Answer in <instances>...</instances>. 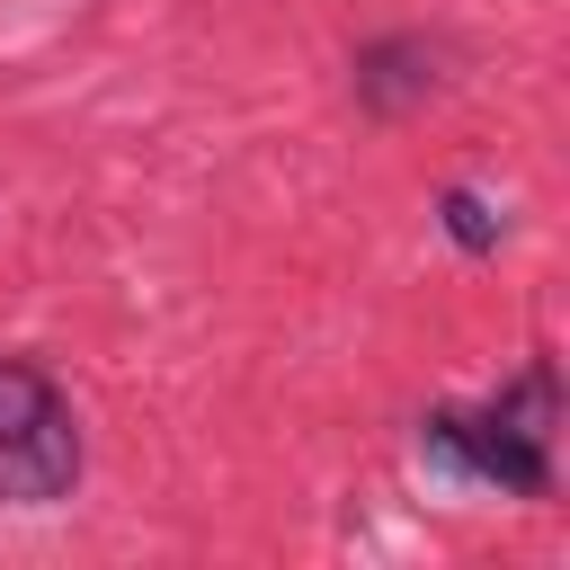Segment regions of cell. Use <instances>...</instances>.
<instances>
[{"mask_svg": "<svg viewBox=\"0 0 570 570\" xmlns=\"http://www.w3.org/2000/svg\"><path fill=\"white\" fill-rule=\"evenodd\" d=\"M419 62H428L419 45H374V53L356 62V98H365V107H410V98L428 89Z\"/></svg>", "mask_w": 570, "mask_h": 570, "instance_id": "cell-3", "label": "cell"}, {"mask_svg": "<svg viewBox=\"0 0 570 570\" xmlns=\"http://www.w3.org/2000/svg\"><path fill=\"white\" fill-rule=\"evenodd\" d=\"M419 454L445 481H499L517 499H543L552 490V365H525L481 410H428Z\"/></svg>", "mask_w": 570, "mask_h": 570, "instance_id": "cell-1", "label": "cell"}, {"mask_svg": "<svg viewBox=\"0 0 570 570\" xmlns=\"http://www.w3.org/2000/svg\"><path fill=\"white\" fill-rule=\"evenodd\" d=\"M436 223L454 232V249H499V214H490V196H472V187H445V196H436Z\"/></svg>", "mask_w": 570, "mask_h": 570, "instance_id": "cell-4", "label": "cell"}, {"mask_svg": "<svg viewBox=\"0 0 570 570\" xmlns=\"http://www.w3.org/2000/svg\"><path fill=\"white\" fill-rule=\"evenodd\" d=\"M80 481V419L62 383L27 356H0V499L9 508H53Z\"/></svg>", "mask_w": 570, "mask_h": 570, "instance_id": "cell-2", "label": "cell"}]
</instances>
